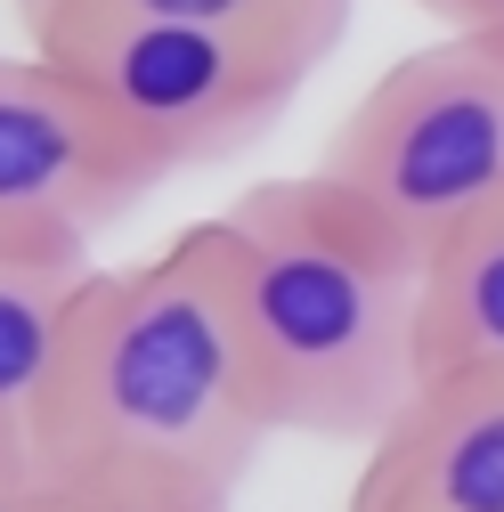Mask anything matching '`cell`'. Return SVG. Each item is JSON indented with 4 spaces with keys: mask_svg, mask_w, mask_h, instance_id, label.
Here are the masks:
<instances>
[{
    "mask_svg": "<svg viewBox=\"0 0 504 512\" xmlns=\"http://www.w3.org/2000/svg\"><path fill=\"white\" fill-rule=\"evenodd\" d=\"M269 431L212 228L196 220L147 261L82 277L25 456L41 488L236 496Z\"/></svg>",
    "mask_w": 504,
    "mask_h": 512,
    "instance_id": "6da1fadb",
    "label": "cell"
},
{
    "mask_svg": "<svg viewBox=\"0 0 504 512\" xmlns=\"http://www.w3.org/2000/svg\"><path fill=\"white\" fill-rule=\"evenodd\" d=\"M204 228L269 423L334 447H374L423 382V261L391 244L326 171L261 179Z\"/></svg>",
    "mask_w": 504,
    "mask_h": 512,
    "instance_id": "7a4b0ae2",
    "label": "cell"
},
{
    "mask_svg": "<svg viewBox=\"0 0 504 512\" xmlns=\"http://www.w3.org/2000/svg\"><path fill=\"white\" fill-rule=\"evenodd\" d=\"M318 171L391 244L431 261L439 236L504 196V41L439 33L431 49H407L334 122Z\"/></svg>",
    "mask_w": 504,
    "mask_h": 512,
    "instance_id": "3957f363",
    "label": "cell"
},
{
    "mask_svg": "<svg viewBox=\"0 0 504 512\" xmlns=\"http://www.w3.org/2000/svg\"><path fill=\"white\" fill-rule=\"evenodd\" d=\"M25 41L57 57L163 179L196 163H228L252 139H269L285 106L301 98V82L326 66V57L261 33L163 25V17H66Z\"/></svg>",
    "mask_w": 504,
    "mask_h": 512,
    "instance_id": "277c9868",
    "label": "cell"
},
{
    "mask_svg": "<svg viewBox=\"0 0 504 512\" xmlns=\"http://www.w3.org/2000/svg\"><path fill=\"white\" fill-rule=\"evenodd\" d=\"M155 187L163 171L57 57H0V261H90Z\"/></svg>",
    "mask_w": 504,
    "mask_h": 512,
    "instance_id": "5b68a950",
    "label": "cell"
},
{
    "mask_svg": "<svg viewBox=\"0 0 504 512\" xmlns=\"http://www.w3.org/2000/svg\"><path fill=\"white\" fill-rule=\"evenodd\" d=\"M350 512H504V366L423 374L366 447Z\"/></svg>",
    "mask_w": 504,
    "mask_h": 512,
    "instance_id": "8992f818",
    "label": "cell"
},
{
    "mask_svg": "<svg viewBox=\"0 0 504 512\" xmlns=\"http://www.w3.org/2000/svg\"><path fill=\"white\" fill-rule=\"evenodd\" d=\"M415 358L423 374L504 366V196L431 244L415 293Z\"/></svg>",
    "mask_w": 504,
    "mask_h": 512,
    "instance_id": "52a82bcc",
    "label": "cell"
},
{
    "mask_svg": "<svg viewBox=\"0 0 504 512\" xmlns=\"http://www.w3.org/2000/svg\"><path fill=\"white\" fill-rule=\"evenodd\" d=\"M90 261H0V431L25 447Z\"/></svg>",
    "mask_w": 504,
    "mask_h": 512,
    "instance_id": "ba28073f",
    "label": "cell"
},
{
    "mask_svg": "<svg viewBox=\"0 0 504 512\" xmlns=\"http://www.w3.org/2000/svg\"><path fill=\"white\" fill-rule=\"evenodd\" d=\"M66 17H163V25H220V33H261L309 57H334L350 33V0H17V25H66Z\"/></svg>",
    "mask_w": 504,
    "mask_h": 512,
    "instance_id": "9c48e42d",
    "label": "cell"
},
{
    "mask_svg": "<svg viewBox=\"0 0 504 512\" xmlns=\"http://www.w3.org/2000/svg\"><path fill=\"white\" fill-rule=\"evenodd\" d=\"M49 512H236V496L204 488H41Z\"/></svg>",
    "mask_w": 504,
    "mask_h": 512,
    "instance_id": "30bf717a",
    "label": "cell"
},
{
    "mask_svg": "<svg viewBox=\"0 0 504 512\" xmlns=\"http://www.w3.org/2000/svg\"><path fill=\"white\" fill-rule=\"evenodd\" d=\"M431 17H448V33H496L504 41V0H423Z\"/></svg>",
    "mask_w": 504,
    "mask_h": 512,
    "instance_id": "8fae6325",
    "label": "cell"
},
{
    "mask_svg": "<svg viewBox=\"0 0 504 512\" xmlns=\"http://www.w3.org/2000/svg\"><path fill=\"white\" fill-rule=\"evenodd\" d=\"M0 512H49L41 504V480H0Z\"/></svg>",
    "mask_w": 504,
    "mask_h": 512,
    "instance_id": "7c38bea8",
    "label": "cell"
},
{
    "mask_svg": "<svg viewBox=\"0 0 504 512\" xmlns=\"http://www.w3.org/2000/svg\"><path fill=\"white\" fill-rule=\"evenodd\" d=\"M0 480H33V456H25L9 431H0Z\"/></svg>",
    "mask_w": 504,
    "mask_h": 512,
    "instance_id": "4fadbf2b",
    "label": "cell"
}]
</instances>
